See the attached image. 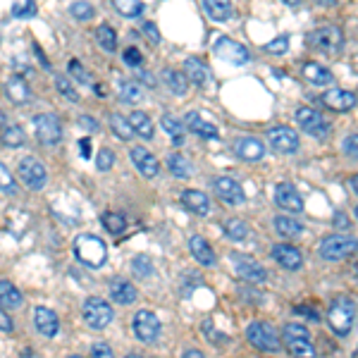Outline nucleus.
<instances>
[{"label": "nucleus", "mask_w": 358, "mask_h": 358, "mask_svg": "<svg viewBox=\"0 0 358 358\" xmlns=\"http://www.w3.org/2000/svg\"><path fill=\"white\" fill-rule=\"evenodd\" d=\"M115 10H118L122 17H139L146 10V5L139 3V0H115Z\"/></svg>", "instance_id": "a19ab883"}, {"label": "nucleus", "mask_w": 358, "mask_h": 358, "mask_svg": "<svg viewBox=\"0 0 358 358\" xmlns=\"http://www.w3.org/2000/svg\"><path fill=\"white\" fill-rule=\"evenodd\" d=\"M275 201L280 208L289 210V213H301L304 210V199L296 191V186H291L289 181H280L275 186Z\"/></svg>", "instance_id": "dca6fc26"}, {"label": "nucleus", "mask_w": 358, "mask_h": 358, "mask_svg": "<svg viewBox=\"0 0 358 358\" xmlns=\"http://www.w3.org/2000/svg\"><path fill=\"white\" fill-rule=\"evenodd\" d=\"M55 89H58L60 93H63L65 98L69 100V103H77V100H79L77 89L72 87V82H69L67 77H58V79H55Z\"/></svg>", "instance_id": "09e8293b"}, {"label": "nucleus", "mask_w": 358, "mask_h": 358, "mask_svg": "<svg viewBox=\"0 0 358 358\" xmlns=\"http://www.w3.org/2000/svg\"><path fill=\"white\" fill-rule=\"evenodd\" d=\"M181 358H205V356H203V351H199V349H189V351H184Z\"/></svg>", "instance_id": "e2e57ef3"}, {"label": "nucleus", "mask_w": 358, "mask_h": 358, "mask_svg": "<svg viewBox=\"0 0 358 358\" xmlns=\"http://www.w3.org/2000/svg\"><path fill=\"white\" fill-rule=\"evenodd\" d=\"M5 93H8V98L17 105H27V103H32V98H34V91L22 74L8 77V82H5Z\"/></svg>", "instance_id": "f3484780"}, {"label": "nucleus", "mask_w": 358, "mask_h": 358, "mask_svg": "<svg viewBox=\"0 0 358 358\" xmlns=\"http://www.w3.org/2000/svg\"><path fill=\"white\" fill-rule=\"evenodd\" d=\"M127 358H144V356H139V354H129Z\"/></svg>", "instance_id": "0e129e2a"}, {"label": "nucleus", "mask_w": 358, "mask_h": 358, "mask_svg": "<svg viewBox=\"0 0 358 358\" xmlns=\"http://www.w3.org/2000/svg\"><path fill=\"white\" fill-rule=\"evenodd\" d=\"M69 12H72L74 19H79V22H91L96 14L93 5L91 3H72L69 5Z\"/></svg>", "instance_id": "a18cd8bd"}, {"label": "nucleus", "mask_w": 358, "mask_h": 358, "mask_svg": "<svg viewBox=\"0 0 358 358\" xmlns=\"http://www.w3.org/2000/svg\"><path fill=\"white\" fill-rule=\"evenodd\" d=\"M34 132H36L38 141L45 146H55L63 141V124L60 118L53 113H41L34 118Z\"/></svg>", "instance_id": "6e6552de"}, {"label": "nucleus", "mask_w": 358, "mask_h": 358, "mask_svg": "<svg viewBox=\"0 0 358 358\" xmlns=\"http://www.w3.org/2000/svg\"><path fill=\"white\" fill-rule=\"evenodd\" d=\"M181 203H184L186 210L196 213L199 218H205L210 213V199L199 189H184L181 191Z\"/></svg>", "instance_id": "b1692460"}, {"label": "nucleus", "mask_w": 358, "mask_h": 358, "mask_svg": "<svg viewBox=\"0 0 358 358\" xmlns=\"http://www.w3.org/2000/svg\"><path fill=\"white\" fill-rule=\"evenodd\" d=\"M282 346L291 358H315V346L311 342V332L301 322H287L282 327Z\"/></svg>", "instance_id": "f257e3e1"}, {"label": "nucleus", "mask_w": 358, "mask_h": 358, "mask_svg": "<svg viewBox=\"0 0 358 358\" xmlns=\"http://www.w3.org/2000/svg\"><path fill=\"white\" fill-rule=\"evenodd\" d=\"M96 38H98V45L108 53H115L118 50V34L110 24H100L98 32H96Z\"/></svg>", "instance_id": "e433bc0d"}, {"label": "nucleus", "mask_w": 358, "mask_h": 358, "mask_svg": "<svg viewBox=\"0 0 358 358\" xmlns=\"http://www.w3.org/2000/svg\"><path fill=\"white\" fill-rule=\"evenodd\" d=\"M82 317L91 330H105L113 322V306L100 296H89L82 306Z\"/></svg>", "instance_id": "423d86ee"}, {"label": "nucleus", "mask_w": 358, "mask_h": 358, "mask_svg": "<svg viewBox=\"0 0 358 358\" xmlns=\"http://www.w3.org/2000/svg\"><path fill=\"white\" fill-rule=\"evenodd\" d=\"M213 50H215V55H218L220 60H225L227 65H236V67H241V65H246L251 60L249 50H246L241 43H236L234 38H230V36L215 38Z\"/></svg>", "instance_id": "9d476101"}, {"label": "nucleus", "mask_w": 358, "mask_h": 358, "mask_svg": "<svg viewBox=\"0 0 358 358\" xmlns=\"http://www.w3.org/2000/svg\"><path fill=\"white\" fill-rule=\"evenodd\" d=\"M309 43L320 50H339L344 43V34L339 27H320L309 34Z\"/></svg>", "instance_id": "4468645a"}, {"label": "nucleus", "mask_w": 358, "mask_h": 358, "mask_svg": "<svg viewBox=\"0 0 358 358\" xmlns=\"http://www.w3.org/2000/svg\"><path fill=\"white\" fill-rule=\"evenodd\" d=\"M38 8L34 0H19V3H12V17L17 19H29V17H36Z\"/></svg>", "instance_id": "37998d69"}, {"label": "nucleus", "mask_w": 358, "mask_h": 358, "mask_svg": "<svg viewBox=\"0 0 358 358\" xmlns=\"http://www.w3.org/2000/svg\"><path fill=\"white\" fill-rule=\"evenodd\" d=\"M322 103L330 110H337V113H346L356 105V93L346 89H330L325 96H322Z\"/></svg>", "instance_id": "4be33fe9"}, {"label": "nucleus", "mask_w": 358, "mask_h": 358, "mask_svg": "<svg viewBox=\"0 0 358 358\" xmlns=\"http://www.w3.org/2000/svg\"><path fill=\"white\" fill-rule=\"evenodd\" d=\"M356 251V236L351 234H330L320 241L317 246V254H320L322 260H344L346 256H351Z\"/></svg>", "instance_id": "39448f33"}, {"label": "nucleus", "mask_w": 358, "mask_h": 358, "mask_svg": "<svg viewBox=\"0 0 358 358\" xmlns=\"http://www.w3.org/2000/svg\"><path fill=\"white\" fill-rule=\"evenodd\" d=\"M246 339H249L251 346H256L263 354H277L282 349V342L277 330L270 325L268 320H254L249 327H246Z\"/></svg>", "instance_id": "20e7f679"}, {"label": "nucleus", "mask_w": 358, "mask_h": 358, "mask_svg": "<svg viewBox=\"0 0 358 358\" xmlns=\"http://www.w3.org/2000/svg\"><path fill=\"white\" fill-rule=\"evenodd\" d=\"M203 10L213 22H227L234 14L230 0H203Z\"/></svg>", "instance_id": "c756f323"}, {"label": "nucleus", "mask_w": 358, "mask_h": 358, "mask_svg": "<svg viewBox=\"0 0 358 358\" xmlns=\"http://www.w3.org/2000/svg\"><path fill=\"white\" fill-rule=\"evenodd\" d=\"M160 77H163V84L170 91H172L175 96H184L186 91H189V82H186V77L179 72V69L168 67V69H163V74H160Z\"/></svg>", "instance_id": "7c9ffc66"}, {"label": "nucleus", "mask_w": 358, "mask_h": 358, "mask_svg": "<svg viewBox=\"0 0 358 358\" xmlns=\"http://www.w3.org/2000/svg\"><path fill=\"white\" fill-rule=\"evenodd\" d=\"M141 32L148 36V41L153 43V45L160 43V32H158V27H155L153 22H141Z\"/></svg>", "instance_id": "5fc2aeb1"}, {"label": "nucleus", "mask_w": 358, "mask_h": 358, "mask_svg": "<svg viewBox=\"0 0 358 358\" xmlns=\"http://www.w3.org/2000/svg\"><path fill=\"white\" fill-rule=\"evenodd\" d=\"M129 158H132L134 168L139 170V175H144L146 179L158 177L160 163H158V158H155V155L150 153L148 148H144V146H134V148L129 150Z\"/></svg>", "instance_id": "2eb2a0df"}, {"label": "nucleus", "mask_w": 358, "mask_h": 358, "mask_svg": "<svg viewBox=\"0 0 358 358\" xmlns=\"http://www.w3.org/2000/svg\"><path fill=\"white\" fill-rule=\"evenodd\" d=\"M19 179L24 181V186H29L32 191H41L48 184V170L41 160L36 158H24L19 160V168H17Z\"/></svg>", "instance_id": "0eeeda50"}, {"label": "nucleus", "mask_w": 358, "mask_h": 358, "mask_svg": "<svg viewBox=\"0 0 358 358\" xmlns=\"http://www.w3.org/2000/svg\"><path fill=\"white\" fill-rule=\"evenodd\" d=\"M189 251H191V256L196 258V263H201L203 268H213V265L218 263L213 246H210L208 241H205L203 236H199V234H194L189 239Z\"/></svg>", "instance_id": "5701e85b"}, {"label": "nucleus", "mask_w": 358, "mask_h": 358, "mask_svg": "<svg viewBox=\"0 0 358 358\" xmlns=\"http://www.w3.org/2000/svg\"><path fill=\"white\" fill-rule=\"evenodd\" d=\"M213 189H215V196L227 205H241L246 201L244 186H241L234 177H227V175H223V177H218L213 181Z\"/></svg>", "instance_id": "f8f14e48"}, {"label": "nucleus", "mask_w": 358, "mask_h": 358, "mask_svg": "<svg viewBox=\"0 0 358 358\" xmlns=\"http://www.w3.org/2000/svg\"><path fill=\"white\" fill-rule=\"evenodd\" d=\"M100 223H103L105 232H110V234H122V232L127 230V218H124L122 213H115V210H110V213H103Z\"/></svg>", "instance_id": "4c0bfd02"}, {"label": "nucleus", "mask_w": 358, "mask_h": 358, "mask_svg": "<svg viewBox=\"0 0 358 358\" xmlns=\"http://www.w3.org/2000/svg\"><path fill=\"white\" fill-rule=\"evenodd\" d=\"M265 48H268V53H272V55L287 53V50H289V36H277L275 41H270Z\"/></svg>", "instance_id": "864d4df0"}, {"label": "nucleus", "mask_w": 358, "mask_h": 358, "mask_svg": "<svg viewBox=\"0 0 358 358\" xmlns=\"http://www.w3.org/2000/svg\"><path fill=\"white\" fill-rule=\"evenodd\" d=\"M327 322L337 337H349L356 322V301L349 296H337L327 309Z\"/></svg>", "instance_id": "f03ea898"}, {"label": "nucleus", "mask_w": 358, "mask_h": 358, "mask_svg": "<svg viewBox=\"0 0 358 358\" xmlns=\"http://www.w3.org/2000/svg\"><path fill=\"white\" fill-rule=\"evenodd\" d=\"M0 191H5L8 196H14L17 194V181H14L12 172L0 163Z\"/></svg>", "instance_id": "49530a36"}, {"label": "nucleus", "mask_w": 358, "mask_h": 358, "mask_svg": "<svg viewBox=\"0 0 358 358\" xmlns=\"http://www.w3.org/2000/svg\"><path fill=\"white\" fill-rule=\"evenodd\" d=\"M335 225H337V227H342V230H349V225H351V223L344 218V215H337V218H335Z\"/></svg>", "instance_id": "680f3d73"}, {"label": "nucleus", "mask_w": 358, "mask_h": 358, "mask_svg": "<svg viewBox=\"0 0 358 358\" xmlns=\"http://www.w3.org/2000/svg\"><path fill=\"white\" fill-rule=\"evenodd\" d=\"M268 141L272 150H277V153L291 155L299 150V134L291 127H284V124H282V127H272L268 132Z\"/></svg>", "instance_id": "ddd939ff"}, {"label": "nucleus", "mask_w": 358, "mask_h": 358, "mask_svg": "<svg viewBox=\"0 0 358 358\" xmlns=\"http://www.w3.org/2000/svg\"><path fill=\"white\" fill-rule=\"evenodd\" d=\"M160 127H163L165 132L172 134V139L184 136V124H181L177 118H172V115H163V118H160Z\"/></svg>", "instance_id": "de8ad7c7"}, {"label": "nucleus", "mask_w": 358, "mask_h": 358, "mask_svg": "<svg viewBox=\"0 0 358 358\" xmlns=\"http://www.w3.org/2000/svg\"><path fill=\"white\" fill-rule=\"evenodd\" d=\"M24 139H27V134H24V129L17 127V124H10V127L3 129V144L8 146V148H19V146L24 144Z\"/></svg>", "instance_id": "ea45409f"}, {"label": "nucleus", "mask_w": 358, "mask_h": 358, "mask_svg": "<svg viewBox=\"0 0 358 358\" xmlns=\"http://www.w3.org/2000/svg\"><path fill=\"white\" fill-rule=\"evenodd\" d=\"M184 77H186V82L196 84V87H205L210 79V72L199 58H186L184 60Z\"/></svg>", "instance_id": "cd10ccee"}, {"label": "nucleus", "mask_w": 358, "mask_h": 358, "mask_svg": "<svg viewBox=\"0 0 358 358\" xmlns=\"http://www.w3.org/2000/svg\"><path fill=\"white\" fill-rule=\"evenodd\" d=\"M168 168H170V172H172L175 177H179V179L191 177V172H194V165H191V160L186 158V155H181V153L168 155Z\"/></svg>", "instance_id": "72a5a7b5"}, {"label": "nucleus", "mask_w": 358, "mask_h": 358, "mask_svg": "<svg viewBox=\"0 0 358 358\" xmlns=\"http://www.w3.org/2000/svg\"><path fill=\"white\" fill-rule=\"evenodd\" d=\"M356 144H358L356 134H349V136H346V139H344V153L349 155V158H356V155H358Z\"/></svg>", "instance_id": "6e6d98bb"}, {"label": "nucleus", "mask_w": 358, "mask_h": 358, "mask_svg": "<svg viewBox=\"0 0 358 358\" xmlns=\"http://www.w3.org/2000/svg\"><path fill=\"white\" fill-rule=\"evenodd\" d=\"M110 299L120 306H129L139 299V291H136V287L129 280H124V277H113V280H110Z\"/></svg>", "instance_id": "aec40b11"}, {"label": "nucleus", "mask_w": 358, "mask_h": 358, "mask_svg": "<svg viewBox=\"0 0 358 358\" xmlns=\"http://www.w3.org/2000/svg\"><path fill=\"white\" fill-rule=\"evenodd\" d=\"M132 327H134L136 339L144 342V344H153L160 337V320L158 315L150 313V311H136Z\"/></svg>", "instance_id": "9b49d317"}, {"label": "nucleus", "mask_w": 358, "mask_h": 358, "mask_svg": "<svg viewBox=\"0 0 358 358\" xmlns=\"http://www.w3.org/2000/svg\"><path fill=\"white\" fill-rule=\"evenodd\" d=\"M34 322H36V330L43 337H55L60 332V317L48 306H36L34 309Z\"/></svg>", "instance_id": "412c9836"}, {"label": "nucleus", "mask_w": 358, "mask_h": 358, "mask_svg": "<svg viewBox=\"0 0 358 358\" xmlns=\"http://www.w3.org/2000/svg\"><path fill=\"white\" fill-rule=\"evenodd\" d=\"M127 122H129V129H132V134L141 136V139H146V141L153 139L155 127H153V122H150V118L144 113V110H134V113L127 118Z\"/></svg>", "instance_id": "c85d7f7f"}, {"label": "nucleus", "mask_w": 358, "mask_h": 358, "mask_svg": "<svg viewBox=\"0 0 358 358\" xmlns=\"http://www.w3.org/2000/svg\"><path fill=\"white\" fill-rule=\"evenodd\" d=\"M74 256L89 268H100L108 260V244L100 236L82 234L74 239Z\"/></svg>", "instance_id": "7ed1b4c3"}, {"label": "nucleus", "mask_w": 358, "mask_h": 358, "mask_svg": "<svg viewBox=\"0 0 358 358\" xmlns=\"http://www.w3.org/2000/svg\"><path fill=\"white\" fill-rule=\"evenodd\" d=\"M122 60L129 65V67L139 69V67H141V63H144V55H141V50H139V48H134V45H129V48L122 53Z\"/></svg>", "instance_id": "3c124183"}, {"label": "nucleus", "mask_w": 358, "mask_h": 358, "mask_svg": "<svg viewBox=\"0 0 358 358\" xmlns=\"http://www.w3.org/2000/svg\"><path fill=\"white\" fill-rule=\"evenodd\" d=\"M136 79H139L141 84H146V87H155V79H153V74L150 72H146V69H136ZM136 82V84H139Z\"/></svg>", "instance_id": "13d9d810"}, {"label": "nucleus", "mask_w": 358, "mask_h": 358, "mask_svg": "<svg viewBox=\"0 0 358 358\" xmlns=\"http://www.w3.org/2000/svg\"><path fill=\"white\" fill-rule=\"evenodd\" d=\"M234 153L239 155L241 160H246V163H258L265 155V146L263 141L256 139V136H241L234 144Z\"/></svg>", "instance_id": "a211bd4d"}, {"label": "nucleus", "mask_w": 358, "mask_h": 358, "mask_svg": "<svg viewBox=\"0 0 358 358\" xmlns=\"http://www.w3.org/2000/svg\"><path fill=\"white\" fill-rule=\"evenodd\" d=\"M270 256L287 270H299L304 265V258H301V251L291 244H275L270 249Z\"/></svg>", "instance_id": "6ab92c4d"}, {"label": "nucleus", "mask_w": 358, "mask_h": 358, "mask_svg": "<svg viewBox=\"0 0 358 358\" xmlns=\"http://www.w3.org/2000/svg\"><path fill=\"white\" fill-rule=\"evenodd\" d=\"M132 270L136 277H141V280H146V277L153 275V260L148 258V256H136V258L132 260Z\"/></svg>", "instance_id": "c03bdc74"}, {"label": "nucleus", "mask_w": 358, "mask_h": 358, "mask_svg": "<svg viewBox=\"0 0 358 358\" xmlns=\"http://www.w3.org/2000/svg\"><path fill=\"white\" fill-rule=\"evenodd\" d=\"M69 74H72L74 79H77L79 84H84V87H93V74L89 72L87 67H84L79 60H69Z\"/></svg>", "instance_id": "79ce46f5"}, {"label": "nucleus", "mask_w": 358, "mask_h": 358, "mask_svg": "<svg viewBox=\"0 0 358 358\" xmlns=\"http://www.w3.org/2000/svg\"><path fill=\"white\" fill-rule=\"evenodd\" d=\"M225 234L234 241H246L251 236V227L239 218H230L225 220Z\"/></svg>", "instance_id": "c9c22d12"}, {"label": "nucleus", "mask_w": 358, "mask_h": 358, "mask_svg": "<svg viewBox=\"0 0 358 358\" xmlns=\"http://www.w3.org/2000/svg\"><path fill=\"white\" fill-rule=\"evenodd\" d=\"M184 127L189 129V132H194L196 136H201V139H218V127H215L213 122H208V120H203L199 113L186 115Z\"/></svg>", "instance_id": "a878e982"}, {"label": "nucleus", "mask_w": 358, "mask_h": 358, "mask_svg": "<svg viewBox=\"0 0 358 358\" xmlns=\"http://www.w3.org/2000/svg\"><path fill=\"white\" fill-rule=\"evenodd\" d=\"M118 91H120V96H122V100H127V103H139V100L144 98V91H141V87L134 82V79L120 77Z\"/></svg>", "instance_id": "f704fd0d"}, {"label": "nucleus", "mask_w": 358, "mask_h": 358, "mask_svg": "<svg viewBox=\"0 0 358 358\" xmlns=\"http://www.w3.org/2000/svg\"><path fill=\"white\" fill-rule=\"evenodd\" d=\"M115 163V153L110 148H100L98 158H96V168L100 170V172H108L110 168H113Z\"/></svg>", "instance_id": "8fccbe9b"}, {"label": "nucleus", "mask_w": 358, "mask_h": 358, "mask_svg": "<svg viewBox=\"0 0 358 358\" xmlns=\"http://www.w3.org/2000/svg\"><path fill=\"white\" fill-rule=\"evenodd\" d=\"M304 77L309 79L313 87H327V84L332 82V72L327 67H322V65H317V63H306L304 65Z\"/></svg>", "instance_id": "2f4dec72"}, {"label": "nucleus", "mask_w": 358, "mask_h": 358, "mask_svg": "<svg viewBox=\"0 0 358 358\" xmlns=\"http://www.w3.org/2000/svg\"><path fill=\"white\" fill-rule=\"evenodd\" d=\"M110 129H113V134L118 136V139H122V141H129V139H134V134H132V129H129V122H127V118H122V115H110Z\"/></svg>", "instance_id": "58836bf2"}, {"label": "nucleus", "mask_w": 358, "mask_h": 358, "mask_svg": "<svg viewBox=\"0 0 358 358\" xmlns=\"http://www.w3.org/2000/svg\"><path fill=\"white\" fill-rule=\"evenodd\" d=\"M79 150H82V158H91V141L89 139L79 141Z\"/></svg>", "instance_id": "bf43d9fd"}, {"label": "nucleus", "mask_w": 358, "mask_h": 358, "mask_svg": "<svg viewBox=\"0 0 358 358\" xmlns=\"http://www.w3.org/2000/svg\"><path fill=\"white\" fill-rule=\"evenodd\" d=\"M67 358H82V356H77V354H72V356H67Z\"/></svg>", "instance_id": "69168bd1"}, {"label": "nucleus", "mask_w": 358, "mask_h": 358, "mask_svg": "<svg viewBox=\"0 0 358 358\" xmlns=\"http://www.w3.org/2000/svg\"><path fill=\"white\" fill-rule=\"evenodd\" d=\"M296 124H299L306 134L315 136V139H325V136L330 134V122H327L317 110L306 108V105L296 108Z\"/></svg>", "instance_id": "1a4fd4ad"}, {"label": "nucleus", "mask_w": 358, "mask_h": 358, "mask_svg": "<svg viewBox=\"0 0 358 358\" xmlns=\"http://www.w3.org/2000/svg\"><path fill=\"white\" fill-rule=\"evenodd\" d=\"M24 306V296L12 282L0 280V309L3 311H14Z\"/></svg>", "instance_id": "bb28decb"}, {"label": "nucleus", "mask_w": 358, "mask_h": 358, "mask_svg": "<svg viewBox=\"0 0 358 358\" xmlns=\"http://www.w3.org/2000/svg\"><path fill=\"white\" fill-rule=\"evenodd\" d=\"M14 330V320L8 315V311L0 309V332H12Z\"/></svg>", "instance_id": "4d7b16f0"}, {"label": "nucleus", "mask_w": 358, "mask_h": 358, "mask_svg": "<svg viewBox=\"0 0 358 358\" xmlns=\"http://www.w3.org/2000/svg\"><path fill=\"white\" fill-rule=\"evenodd\" d=\"M91 358H115L108 342H93L91 344Z\"/></svg>", "instance_id": "603ef678"}, {"label": "nucleus", "mask_w": 358, "mask_h": 358, "mask_svg": "<svg viewBox=\"0 0 358 358\" xmlns=\"http://www.w3.org/2000/svg\"><path fill=\"white\" fill-rule=\"evenodd\" d=\"M296 313H304V315H309V317H313V320H317V313L313 309H309V306H299V309H296Z\"/></svg>", "instance_id": "052dcab7"}, {"label": "nucleus", "mask_w": 358, "mask_h": 358, "mask_svg": "<svg viewBox=\"0 0 358 358\" xmlns=\"http://www.w3.org/2000/svg\"><path fill=\"white\" fill-rule=\"evenodd\" d=\"M234 270L241 280L251 282V284H260V282L268 280V270L263 268L260 263H254V260H244V258H236L234 260Z\"/></svg>", "instance_id": "393cba45"}, {"label": "nucleus", "mask_w": 358, "mask_h": 358, "mask_svg": "<svg viewBox=\"0 0 358 358\" xmlns=\"http://www.w3.org/2000/svg\"><path fill=\"white\" fill-rule=\"evenodd\" d=\"M275 230H277V234L287 236V239H296V236L304 234V225L294 218H287V215L275 218Z\"/></svg>", "instance_id": "473e14b6"}]
</instances>
